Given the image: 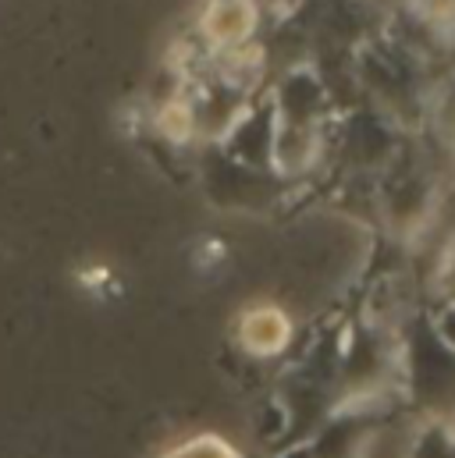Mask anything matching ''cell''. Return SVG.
<instances>
[{
    "instance_id": "1",
    "label": "cell",
    "mask_w": 455,
    "mask_h": 458,
    "mask_svg": "<svg viewBox=\"0 0 455 458\" xmlns=\"http://www.w3.org/2000/svg\"><path fill=\"white\" fill-rule=\"evenodd\" d=\"M203 39L218 50H245V43L256 36L260 7L256 0H210L203 11Z\"/></svg>"
},
{
    "instance_id": "2",
    "label": "cell",
    "mask_w": 455,
    "mask_h": 458,
    "mask_svg": "<svg viewBox=\"0 0 455 458\" xmlns=\"http://www.w3.org/2000/svg\"><path fill=\"white\" fill-rule=\"evenodd\" d=\"M292 338V320L278 306H253L238 320V342L249 355H278Z\"/></svg>"
},
{
    "instance_id": "3",
    "label": "cell",
    "mask_w": 455,
    "mask_h": 458,
    "mask_svg": "<svg viewBox=\"0 0 455 458\" xmlns=\"http://www.w3.org/2000/svg\"><path fill=\"white\" fill-rule=\"evenodd\" d=\"M164 458H238V455H235V448L228 441H221V437H196V441L175 448L171 455Z\"/></svg>"
}]
</instances>
